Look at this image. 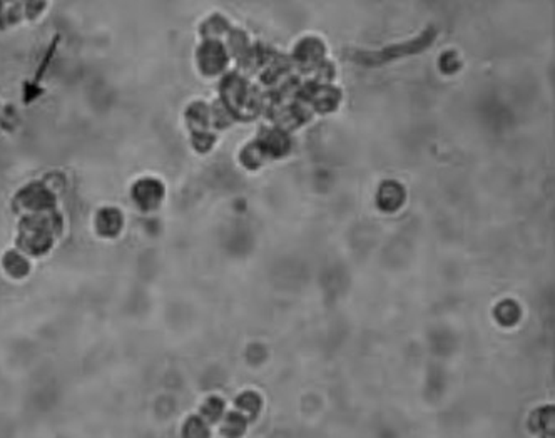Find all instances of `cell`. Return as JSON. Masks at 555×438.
<instances>
[{
  "instance_id": "cell-1",
  "label": "cell",
  "mask_w": 555,
  "mask_h": 438,
  "mask_svg": "<svg viewBox=\"0 0 555 438\" xmlns=\"http://www.w3.org/2000/svg\"><path fill=\"white\" fill-rule=\"evenodd\" d=\"M554 407H544L535 410L534 415L530 418L532 430L544 438H552L554 437Z\"/></svg>"
},
{
  "instance_id": "cell-2",
  "label": "cell",
  "mask_w": 555,
  "mask_h": 438,
  "mask_svg": "<svg viewBox=\"0 0 555 438\" xmlns=\"http://www.w3.org/2000/svg\"><path fill=\"white\" fill-rule=\"evenodd\" d=\"M246 425H248V418L240 412H231L226 415L225 422H223V433L228 438H240L245 435Z\"/></svg>"
},
{
  "instance_id": "cell-3",
  "label": "cell",
  "mask_w": 555,
  "mask_h": 438,
  "mask_svg": "<svg viewBox=\"0 0 555 438\" xmlns=\"http://www.w3.org/2000/svg\"><path fill=\"white\" fill-rule=\"evenodd\" d=\"M236 407L241 410L240 413L245 415L246 418H254L261 410V398L259 395L253 393V391H246L237 397Z\"/></svg>"
},
{
  "instance_id": "cell-4",
  "label": "cell",
  "mask_w": 555,
  "mask_h": 438,
  "mask_svg": "<svg viewBox=\"0 0 555 438\" xmlns=\"http://www.w3.org/2000/svg\"><path fill=\"white\" fill-rule=\"evenodd\" d=\"M211 430H209L208 422L201 417H191L186 420L183 427L184 438H209Z\"/></svg>"
},
{
  "instance_id": "cell-5",
  "label": "cell",
  "mask_w": 555,
  "mask_h": 438,
  "mask_svg": "<svg viewBox=\"0 0 555 438\" xmlns=\"http://www.w3.org/2000/svg\"><path fill=\"white\" fill-rule=\"evenodd\" d=\"M223 413H225V402L219 397L208 398L201 407V418L208 423L218 422L223 417Z\"/></svg>"
},
{
  "instance_id": "cell-6",
  "label": "cell",
  "mask_w": 555,
  "mask_h": 438,
  "mask_svg": "<svg viewBox=\"0 0 555 438\" xmlns=\"http://www.w3.org/2000/svg\"><path fill=\"white\" fill-rule=\"evenodd\" d=\"M495 315H497V320L500 321L502 325L512 326L519 321L520 310L514 301H503V303H500V305H498Z\"/></svg>"
}]
</instances>
